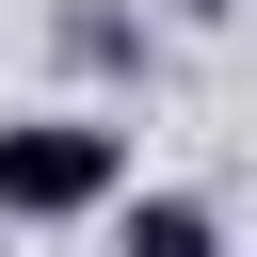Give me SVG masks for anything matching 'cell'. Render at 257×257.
Returning a JSON list of instances; mask_svg holds the SVG:
<instances>
[{
  "instance_id": "6da1fadb",
  "label": "cell",
  "mask_w": 257,
  "mask_h": 257,
  "mask_svg": "<svg viewBox=\"0 0 257 257\" xmlns=\"http://www.w3.org/2000/svg\"><path fill=\"white\" fill-rule=\"evenodd\" d=\"M128 209V128L112 112H16L0 128V225H80Z\"/></svg>"
},
{
  "instance_id": "7a4b0ae2",
  "label": "cell",
  "mask_w": 257,
  "mask_h": 257,
  "mask_svg": "<svg viewBox=\"0 0 257 257\" xmlns=\"http://www.w3.org/2000/svg\"><path fill=\"white\" fill-rule=\"evenodd\" d=\"M112 241H128V257H225V225H209L193 193H128V209H112Z\"/></svg>"
}]
</instances>
